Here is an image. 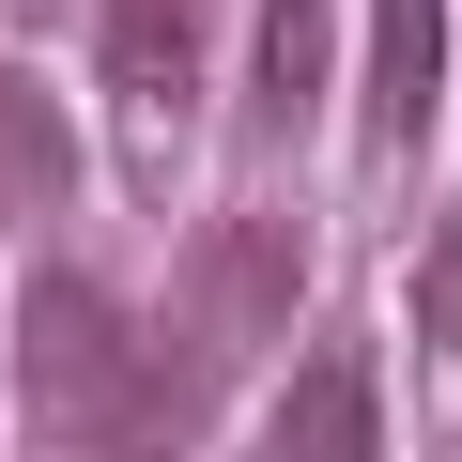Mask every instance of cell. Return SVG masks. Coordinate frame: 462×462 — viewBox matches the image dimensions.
Instances as JSON below:
<instances>
[{
    "mask_svg": "<svg viewBox=\"0 0 462 462\" xmlns=\"http://www.w3.org/2000/svg\"><path fill=\"white\" fill-rule=\"evenodd\" d=\"M16 370H32V401H47L62 431H154V416L185 401V370H139L124 293L78 278V263H32V293H16Z\"/></svg>",
    "mask_w": 462,
    "mask_h": 462,
    "instance_id": "obj_1",
    "label": "cell"
},
{
    "mask_svg": "<svg viewBox=\"0 0 462 462\" xmlns=\"http://www.w3.org/2000/svg\"><path fill=\"white\" fill-rule=\"evenodd\" d=\"M293 293H309V247H293V216H200L185 231V324H170V355L216 385V370H247L278 324H293Z\"/></svg>",
    "mask_w": 462,
    "mask_h": 462,
    "instance_id": "obj_2",
    "label": "cell"
},
{
    "mask_svg": "<svg viewBox=\"0 0 462 462\" xmlns=\"http://www.w3.org/2000/svg\"><path fill=\"white\" fill-rule=\"evenodd\" d=\"M62 185H78V124H62V93H47L32 62H0V231L62 216Z\"/></svg>",
    "mask_w": 462,
    "mask_h": 462,
    "instance_id": "obj_3",
    "label": "cell"
},
{
    "mask_svg": "<svg viewBox=\"0 0 462 462\" xmlns=\"http://www.w3.org/2000/svg\"><path fill=\"white\" fill-rule=\"evenodd\" d=\"M447 108V0H370V139H431Z\"/></svg>",
    "mask_w": 462,
    "mask_h": 462,
    "instance_id": "obj_4",
    "label": "cell"
},
{
    "mask_svg": "<svg viewBox=\"0 0 462 462\" xmlns=\"http://www.w3.org/2000/svg\"><path fill=\"white\" fill-rule=\"evenodd\" d=\"M278 462H385V401H370L355 355H309L278 385Z\"/></svg>",
    "mask_w": 462,
    "mask_h": 462,
    "instance_id": "obj_5",
    "label": "cell"
},
{
    "mask_svg": "<svg viewBox=\"0 0 462 462\" xmlns=\"http://www.w3.org/2000/svg\"><path fill=\"white\" fill-rule=\"evenodd\" d=\"M108 93H139V108H185L200 93V0H108Z\"/></svg>",
    "mask_w": 462,
    "mask_h": 462,
    "instance_id": "obj_6",
    "label": "cell"
},
{
    "mask_svg": "<svg viewBox=\"0 0 462 462\" xmlns=\"http://www.w3.org/2000/svg\"><path fill=\"white\" fill-rule=\"evenodd\" d=\"M324 108V0H263V47H247V124L293 139Z\"/></svg>",
    "mask_w": 462,
    "mask_h": 462,
    "instance_id": "obj_7",
    "label": "cell"
}]
</instances>
